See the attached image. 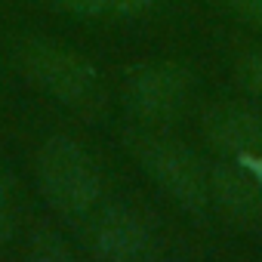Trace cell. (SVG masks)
<instances>
[{"instance_id":"1","label":"cell","mask_w":262,"mask_h":262,"mask_svg":"<svg viewBox=\"0 0 262 262\" xmlns=\"http://www.w3.org/2000/svg\"><path fill=\"white\" fill-rule=\"evenodd\" d=\"M37 182L43 198L65 216H90L102 198V176L90 151L71 136H50L37 151Z\"/></svg>"},{"instance_id":"2","label":"cell","mask_w":262,"mask_h":262,"mask_svg":"<svg viewBox=\"0 0 262 262\" xmlns=\"http://www.w3.org/2000/svg\"><path fill=\"white\" fill-rule=\"evenodd\" d=\"M22 68L53 99L74 108L80 117L96 120L105 111L102 80H99L96 68L90 65V59H83L80 53L50 43V40H34L22 50Z\"/></svg>"},{"instance_id":"3","label":"cell","mask_w":262,"mask_h":262,"mask_svg":"<svg viewBox=\"0 0 262 262\" xmlns=\"http://www.w3.org/2000/svg\"><path fill=\"white\" fill-rule=\"evenodd\" d=\"M126 145L145 167V173L188 213H204L210 204V176L201 161L179 145L151 129H126Z\"/></svg>"},{"instance_id":"4","label":"cell","mask_w":262,"mask_h":262,"mask_svg":"<svg viewBox=\"0 0 262 262\" xmlns=\"http://www.w3.org/2000/svg\"><path fill=\"white\" fill-rule=\"evenodd\" d=\"M191 93V74L176 62H151L136 68L123 83V105L136 120L161 126L173 120Z\"/></svg>"},{"instance_id":"5","label":"cell","mask_w":262,"mask_h":262,"mask_svg":"<svg viewBox=\"0 0 262 262\" xmlns=\"http://www.w3.org/2000/svg\"><path fill=\"white\" fill-rule=\"evenodd\" d=\"M207 176L210 201L228 222L241 228L262 225V182L244 164H216L213 170H207Z\"/></svg>"},{"instance_id":"6","label":"cell","mask_w":262,"mask_h":262,"mask_svg":"<svg viewBox=\"0 0 262 262\" xmlns=\"http://www.w3.org/2000/svg\"><path fill=\"white\" fill-rule=\"evenodd\" d=\"M204 136L225 155H262V114L241 102H219L204 111Z\"/></svg>"},{"instance_id":"7","label":"cell","mask_w":262,"mask_h":262,"mask_svg":"<svg viewBox=\"0 0 262 262\" xmlns=\"http://www.w3.org/2000/svg\"><path fill=\"white\" fill-rule=\"evenodd\" d=\"M151 231L142 216L126 207H108L93 225V256L111 262H129L148 253Z\"/></svg>"},{"instance_id":"8","label":"cell","mask_w":262,"mask_h":262,"mask_svg":"<svg viewBox=\"0 0 262 262\" xmlns=\"http://www.w3.org/2000/svg\"><path fill=\"white\" fill-rule=\"evenodd\" d=\"M158 0H56V7L80 19H129L148 13Z\"/></svg>"},{"instance_id":"9","label":"cell","mask_w":262,"mask_h":262,"mask_svg":"<svg viewBox=\"0 0 262 262\" xmlns=\"http://www.w3.org/2000/svg\"><path fill=\"white\" fill-rule=\"evenodd\" d=\"M28 256L37 262H68L71 259V247L65 244V237L53 228H37L31 234L28 244Z\"/></svg>"},{"instance_id":"10","label":"cell","mask_w":262,"mask_h":262,"mask_svg":"<svg viewBox=\"0 0 262 262\" xmlns=\"http://www.w3.org/2000/svg\"><path fill=\"white\" fill-rule=\"evenodd\" d=\"M16 234V198H13V179L0 167V244H7Z\"/></svg>"},{"instance_id":"11","label":"cell","mask_w":262,"mask_h":262,"mask_svg":"<svg viewBox=\"0 0 262 262\" xmlns=\"http://www.w3.org/2000/svg\"><path fill=\"white\" fill-rule=\"evenodd\" d=\"M237 80H241L244 90H250L253 96L262 99V50L241 56V62H237Z\"/></svg>"},{"instance_id":"12","label":"cell","mask_w":262,"mask_h":262,"mask_svg":"<svg viewBox=\"0 0 262 262\" xmlns=\"http://www.w3.org/2000/svg\"><path fill=\"white\" fill-rule=\"evenodd\" d=\"M231 10L237 13L241 22L262 31V0H231Z\"/></svg>"}]
</instances>
